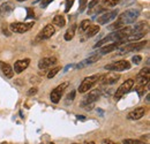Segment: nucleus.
Returning <instances> with one entry per match:
<instances>
[{
    "mask_svg": "<svg viewBox=\"0 0 150 144\" xmlns=\"http://www.w3.org/2000/svg\"><path fill=\"white\" fill-rule=\"evenodd\" d=\"M132 32V28L131 27H124L119 30H114L113 32H111L110 35L103 38L102 40H99L98 43L95 44V47H100L110 42H119V40H122L125 37H127L128 35H131Z\"/></svg>",
    "mask_w": 150,
    "mask_h": 144,
    "instance_id": "nucleus-2",
    "label": "nucleus"
},
{
    "mask_svg": "<svg viewBox=\"0 0 150 144\" xmlns=\"http://www.w3.org/2000/svg\"><path fill=\"white\" fill-rule=\"evenodd\" d=\"M68 87V82H64V83H61L60 85H58L57 88H54L52 92H51V95H50V98H51V102L52 103H54V104H58L59 103V100L61 99V96L64 95V91L65 89Z\"/></svg>",
    "mask_w": 150,
    "mask_h": 144,
    "instance_id": "nucleus-8",
    "label": "nucleus"
},
{
    "mask_svg": "<svg viewBox=\"0 0 150 144\" xmlns=\"http://www.w3.org/2000/svg\"><path fill=\"white\" fill-rule=\"evenodd\" d=\"M146 111H147V109H146L144 107L135 108L134 111H131V112L127 114V119H128V120H133V121H135V120H140L142 116H144Z\"/></svg>",
    "mask_w": 150,
    "mask_h": 144,
    "instance_id": "nucleus-14",
    "label": "nucleus"
},
{
    "mask_svg": "<svg viewBox=\"0 0 150 144\" xmlns=\"http://www.w3.org/2000/svg\"><path fill=\"white\" fill-rule=\"evenodd\" d=\"M100 97V91L99 90H94L91 91V92H89L86 97H84V99H83V103H82V105H88V104H93L95 103L98 98Z\"/></svg>",
    "mask_w": 150,
    "mask_h": 144,
    "instance_id": "nucleus-16",
    "label": "nucleus"
},
{
    "mask_svg": "<svg viewBox=\"0 0 150 144\" xmlns=\"http://www.w3.org/2000/svg\"><path fill=\"white\" fill-rule=\"evenodd\" d=\"M50 144H54V143H50Z\"/></svg>",
    "mask_w": 150,
    "mask_h": 144,
    "instance_id": "nucleus-39",
    "label": "nucleus"
},
{
    "mask_svg": "<svg viewBox=\"0 0 150 144\" xmlns=\"http://www.w3.org/2000/svg\"><path fill=\"white\" fill-rule=\"evenodd\" d=\"M76 28H77V25L76 24H73L67 31H66V34H65V40H67V42H69V40H72L75 36V31H76Z\"/></svg>",
    "mask_w": 150,
    "mask_h": 144,
    "instance_id": "nucleus-21",
    "label": "nucleus"
},
{
    "mask_svg": "<svg viewBox=\"0 0 150 144\" xmlns=\"http://www.w3.org/2000/svg\"><path fill=\"white\" fill-rule=\"evenodd\" d=\"M74 97H75V91H72V92L68 95V97H67V100H68V102H69V100L72 102V100L74 99Z\"/></svg>",
    "mask_w": 150,
    "mask_h": 144,
    "instance_id": "nucleus-34",
    "label": "nucleus"
},
{
    "mask_svg": "<svg viewBox=\"0 0 150 144\" xmlns=\"http://www.w3.org/2000/svg\"><path fill=\"white\" fill-rule=\"evenodd\" d=\"M102 144H118V143L113 142L111 140H103V141H102Z\"/></svg>",
    "mask_w": 150,
    "mask_h": 144,
    "instance_id": "nucleus-36",
    "label": "nucleus"
},
{
    "mask_svg": "<svg viewBox=\"0 0 150 144\" xmlns=\"http://www.w3.org/2000/svg\"><path fill=\"white\" fill-rule=\"evenodd\" d=\"M89 25H90V21H89V20H84V21H82L81 24H80L79 31H80V32H84V31L88 29Z\"/></svg>",
    "mask_w": 150,
    "mask_h": 144,
    "instance_id": "nucleus-24",
    "label": "nucleus"
},
{
    "mask_svg": "<svg viewBox=\"0 0 150 144\" xmlns=\"http://www.w3.org/2000/svg\"><path fill=\"white\" fill-rule=\"evenodd\" d=\"M36 93H37V88H33V89H30V90L28 91L29 96H33V95H36Z\"/></svg>",
    "mask_w": 150,
    "mask_h": 144,
    "instance_id": "nucleus-35",
    "label": "nucleus"
},
{
    "mask_svg": "<svg viewBox=\"0 0 150 144\" xmlns=\"http://www.w3.org/2000/svg\"><path fill=\"white\" fill-rule=\"evenodd\" d=\"M74 144H75V143H74Z\"/></svg>",
    "mask_w": 150,
    "mask_h": 144,
    "instance_id": "nucleus-40",
    "label": "nucleus"
},
{
    "mask_svg": "<svg viewBox=\"0 0 150 144\" xmlns=\"http://www.w3.org/2000/svg\"><path fill=\"white\" fill-rule=\"evenodd\" d=\"M99 76H100V75L96 74V75H91V76L86 77V78L82 81V83L80 84V87H79V92H80V93L88 92V91L90 90V89L94 87L95 84L98 82Z\"/></svg>",
    "mask_w": 150,
    "mask_h": 144,
    "instance_id": "nucleus-4",
    "label": "nucleus"
},
{
    "mask_svg": "<svg viewBox=\"0 0 150 144\" xmlns=\"http://www.w3.org/2000/svg\"><path fill=\"white\" fill-rule=\"evenodd\" d=\"M119 78H120V75H119V74H109V75L99 76L98 82L100 81V82L104 83V84H114V83L118 82Z\"/></svg>",
    "mask_w": 150,
    "mask_h": 144,
    "instance_id": "nucleus-15",
    "label": "nucleus"
},
{
    "mask_svg": "<svg viewBox=\"0 0 150 144\" xmlns=\"http://www.w3.org/2000/svg\"><path fill=\"white\" fill-rule=\"evenodd\" d=\"M118 13H119L118 9H113L111 12H108V13L103 14L102 16H99V18H97L98 24H108L109 22L113 21L114 18L118 16Z\"/></svg>",
    "mask_w": 150,
    "mask_h": 144,
    "instance_id": "nucleus-10",
    "label": "nucleus"
},
{
    "mask_svg": "<svg viewBox=\"0 0 150 144\" xmlns=\"http://www.w3.org/2000/svg\"><path fill=\"white\" fill-rule=\"evenodd\" d=\"M57 64V58L56 56H46V58H43L39 60L38 62V68L39 69H47L50 67H52L53 65Z\"/></svg>",
    "mask_w": 150,
    "mask_h": 144,
    "instance_id": "nucleus-12",
    "label": "nucleus"
},
{
    "mask_svg": "<svg viewBox=\"0 0 150 144\" xmlns=\"http://www.w3.org/2000/svg\"><path fill=\"white\" fill-rule=\"evenodd\" d=\"M34 23H35V22H29V23H23V22H13V23H11L9 29H11L13 32H16V34H23V32L29 31V30L34 27Z\"/></svg>",
    "mask_w": 150,
    "mask_h": 144,
    "instance_id": "nucleus-6",
    "label": "nucleus"
},
{
    "mask_svg": "<svg viewBox=\"0 0 150 144\" xmlns=\"http://www.w3.org/2000/svg\"><path fill=\"white\" fill-rule=\"evenodd\" d=\"M73 4H74V0H66V6H65V12L66 13H68L71 11Z\"/></svg>",
    "mask_w": 150,
    "mask_h": 144,
    "instance_id": "nucleus-28",
    "label": "nucleus"
},
{
    "mask_svg": "<svg viewBox=\"0 0 150 144\" xmlns=\"http://www.w3.org/2000/svg\"><path fill=\"white\" fill-rule=\"evenodd\" d=\"M54 34H56V28H54V25H53V24H47V25H45V27L42 29V31L38 34L37 39L38 40L49 39L50 37H52Z\"/></svg>",
    "mask_w": 150,
    "mask_h": 144,
    "instance_id": "nucleus-9",
    "label": "nucleus"
},
{
    "mask_svg": "<svg viewBox=\"0 0 150 144\" xmlns=\"http://www.w3.org/2000/svg\"><path fill=\"white\" fill-rule=\"evenodd\" d=\"M60 69H61V67H59V66H58V67H53V68L49 72V74H47V78H52V77H54L57 74L59 73Z\"/></svg>",
    "mask_w": 150,
    "mask_h": 144,
    "instance_id": "nucleus-26",
    "label": "nucleus"
},
{
    "mask_svg": "<svg viewBox=\"0 0 150 144\" xmlns=\"http://www.w3.org/2000/svg\"><path fill=\"white\" fill-rule=\"evenodd\" d=\"M18 1H19V2H22V1H25V0H18Z\"/></svg>",
    "mask_w": 150,
    "mask_h": 144,
    "instance_id": "nucleus-37",
    "label": "nucleus"
},
{
    "mask_svg": "<svg viewBox=\"0 0 150 144\" xmlns=\"http://www.w3.org/2000/svg\"><path fill=\"white\" fill-rule=\"evenodd\" d=\"M100 59V55H98V54H94V55H90L89 58H87L86 60H83V61H81L77 66H76V68H83V67H86V66H89V65H93L95 62H97L98 60Z\"/></svg>",
    "mask_w": 150,
    "mask_h": 144,
    "instance_id": "nucleus-19",
    "label": "nucleus"
},
{
    "mask_svg": "<svg viewBox=\"0 0 150 144\" xmlns=\"http://www.w3.org/2000/svg\"><path fill=\"white\" fill-rule=\"evenodd\" d=\"M132 67L131 62L127 60H119L117 62H113L110 65H106L104 68L106 71H111V72H124L127 71Z\"/></svg>",
    "mask_w": 150,
    "mask_h": 144,
    "instance_id": "nucleus-5",
    "label": "nucleus"
},
{
    "mask_svg": "<svg viewBox=\"0 0 150 144\" xmlns=\"http://www.w3.org/2000/svg\"><path fill=\"white\" fill-rule=\"evenodd\" d=\"M141 60H142V58H141L140 55H134V56L132 58V61H133L135 65H139V64L141 62Z\"/></svg>",
    "mask_w": 150,
    "mask_h": 144,
    "instance_id": "nucleus-32",
    "label": "nucleus"
},
{
    "mask_svg": "<svg viewBox=\"0 0 150 144\" xmlns=\"http://www.w3.org/2000/svg\"><path fill=\"white\" fill-rule=\"evenodd\" d=\"M87 5H88V1H87V0H80L79 12H80V13H83V12H84V9L87 8Z\"/></svg>",
    "mask_w": 150,
    "mask_h": 144,
    "instance_id": "nucleus-27",
    "label": "nucleus"
},
{
    "mask_svg": "<svg viewBox=\"0 0 150 144\" xmlns=\"http://www.w3.org/2000/svg\"><path fill=\"white\" fill-rule=\"evenodd\" d=\"M124 144H144L142 141H140V140H125Z\"/></svg>",
    "mask_w": 150,
    "mask_h": 144,
    "instance_id": "nucleus-29",
    "label": "nucleus"
},
{
    "mask_svg": "<svg viewBox=\"0 0 150 144\" xmlns=\"http://www.w3.org/2000/svg\"><path fill=\"white\" fill-rule=\"evenodd\" d=\"M99 1H100V0H91V1H90V2L87 5V6L89 7V9H91V8H94L95 6H96V5H97Z\"/></svg>",
    "mask_w": 150,
    "mask_h": 144,
    "instance_id": "nucleus-33",
    "label": "nucleus"
},
{
    "mask_svg": "<svg viewBox=\"0 0 150 144\" xmlns=\"http://www.w3.org/2000/svg\"><path fill=\"white\" fill-rule=\"evenodd\" d=\"M53 0H36L35 2H40V7L42 8H44V7H46L50 2H52Z\"/></svg>",
    "mask_w": 150,
    "mask_h": 144,
    "instance_id": "nucleus-30",
    "label": "nucleus"
},
{
    "mask_svg": "<svg viewBox=\"0 0 150 144\" xmlns=\"http://www.w3.org/2000/svg\"><path fill=\"white\" fill-rule=\"evenodd\" d=\"M147 44V40H143V42H134V43H131V44H126V45H122L120 46L118 50H117V54L118 55H122L125 53H129V52H133V51H137V50H141L144 47V45Z\"/></svg>",
    "mask_w": 150,
    "mask_h": 144,
    "instance_id": "nucleus-3",
    "label": "nucleus"
},
{
    "mask_svg": "<svg viewBox=\"0 0 150 144\" xmlns=\"http://www.w3.org/2000/svg\"><path fill=\"white\" fill-rule=\"evenodd\" d=\"M30 64V59H22V60H18L15 64H14V72L16 74H21L24 69L28 68Z\"/></svg>",
    "mask_w": 150,
    "mask_h": 144,
    "instance_id": "nucleus-18",
    "label": "nucleus"
},
{
    "mask_svg": "<svg viewBox=\"0 0 150 144\" xmlns=\"http://www.w3.org/2000/svg\"><path fill=\"white\" fill-rule=\"evenodd\" d=\"M102 1H103L104 6H108V7H114V6H117V5L119 4V1H120V0H102Z\"/></svg>",
    "mask_w": 150,
    "mask_h": 144,
    "instance_id": "nucleus-25",
    "label": "nucleus"
},
{
    "mask_svg": "<svg viewBox=\"0 0 150 144\" xmlns=\"http://www.w3.org/2000/svg\"><path fill=\"white\" fill-rule=\"evenodd\" d=\"M136 80L141 87L148 85V83H149V67H144L143 69H141L136 76Z\"/></svg>",
    "mask_w": 150,
    "mask_h": 144,
    "instance_id": "nucleus-11",
    "label": "nucleus"
},
{
    "mask_svg": "<svg viewBox=\"0 0 150 144\" xmlns=\"http://www.w3.org/2000/svg\"><path fill=\"white\" fill-rule=\"evenodd\" d=\"M133 85H134V80H126L119 88H118V90L115 92V95H114V98H115V100H119L124 95H126L127 92H129L131 89L133 88Z\"/></svg>",
    "mask_w": 150,
    "mask_h": 144,
    "instance_id": "nucleus-7",
    "label": "nucleus"
},
{
    "mask_svg": "<svg viewBox=\"0 0 150 144\" xmlns=\"http://www.w3.org/2000/svg\"><path fill=\"white\" fill-rule=\"evenodd\" d=\"M87 144H95L94 142H89V143H87Z\"/></svg>",
    "mask_w": 150,
    "mask_h": 144,
    "instance_id": "nucleus-38",
    "label": "nucleus"
},
{
    "mask_svg": "<svg viewBox=\"0 0 150 144\" xmlns=\"http://www.w3.org/2000/svg\"><path fill=\"white\" fill-rule=\"evenodd\" d=\"M52 23H53L54 25H58V27L62 28V27H65V24H66V20H65V18H64L62 15H57V16H54V18H53Z\"/></svg>",
    "mask_w": 150,
    "mask_h": 144,
    "instance_id": "nucleus-23",
    "label": "nucleus"
},
{
    "mask_svg": "<svg viewBox=\"0 0 150 144\" xmlns=\"http://www.w3.org/2000/svg\"><path fill=\"white\" fill-rule=\"evenodd\" d=\"M14 11V4L11 1H6L0 6V15L2 18H7Z\"/></svg>",
    "mask_w": 150,
    "mask_h": 144,
    "instance_id": "nucleus-13",
    "label": "nucleus"
},
{
    "mask_svg": "<svg viewBox=\"0 0 150 144\" xmlns=\"http://www.w3.org/2000/svg\"><path fill=\"white\" fill-rule=\"evenodd\" d=\"M139 15H140V9H136V8L127 9L122 14H120L119 18H117V21L112 23L111 25H109L108 29L109 30H119V29L126 27L127 24L134 23L136 21V18H139Z\"/></svg>",
    "mask_w": 150,
    "mask_h": 144,
    "instance_id": "nucleus-1",
    "label": "nucleus"
},
{
    "mask_svg": "<svg viewBox=\"0 0 150 144\" xmlns=\"http://www.w3.org/2000/svg\"><path fill=\"white\" fill-rule=\"evenodd\" d=\"M99 25H89L88 27V29L86 30L87 31V37L88 38H91V37H94L95 35H97L98 32H99Z\"/></svg>",
    "mask_w": 150,
    "mask_h": 144,
    "instance_id": "nucleus-22",
    "label": "nucleus"
},
{
    "mask_svg": "<svg viewBox=\"0 0 150 144\" xmlns=\"http://www.w3.org/2000/svg\"><path fill=\"white\" fill-rule=\"evenodd\" d=\"M0 71H1V73H2L7 78H12V77L14 76V72H13L12 67H11L8 64H6V62L0 61Z\"/></svg>",
    "mask_w": 150,
    "mask_h": 144,
    "instance_id": "nucleus-20",
    "label": "nucleus"
},
{
    "mask_svg": "<svg viewBox=\"0 0 150 144\" xmlns=\"http://www.w3.org/2000/svg\"><path fill=\"white\" fill-rule=\"evenodd\" d=\"M25 9H27V12H28V14H27V18H35L34 9H31V8H25Z\"/></svg>",
    "mask_w": 150,
    "mask_h": 144,
    "instance_id": "nucleus-31",
    "label": "nucleus"
},
{
    "mask_svg": "<svg viewBox=\"0 0 150 144\" xmlns=\"http://www.w3.org/2000/svg\"><path fill=\"white\" fill-rule=\"evenodd\" d=\"M122 45V42L121 40H119V42H113L111 44H106L105 46H103L102 49H100V54H106V53H110V52H112V51H115V50H118L120 46Z\"/></svg>",
    "mask_w": 150,
    "mask_h": 144,
    "instance_id": "nucleus-17",
    "label": "nucleus"
}]
</instances>
